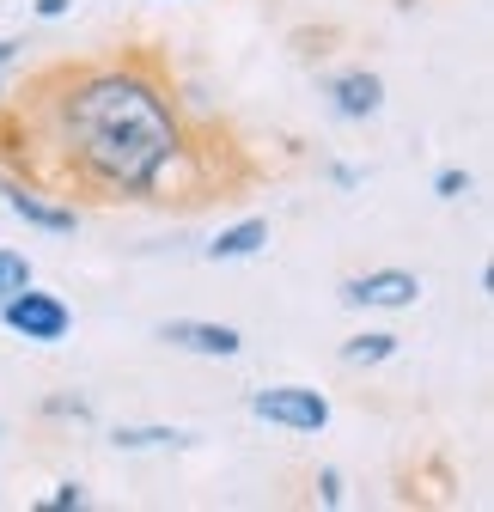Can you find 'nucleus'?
<instances>
[{"label":"nucleus","mask_w":494,"mask_h":512,"mask_svg":"<svg viewBox=\"0 0 494 512\" xmlns=\"http://www.w3.org/2000/svg\"><path fill=\"white\" fill-rule=\"evenodd\" d=\"M68 7H74V0H37V19H61Z\"/></svg>","instance_id":"obj_17"},{"label":"nucleus","mask_w":494,"mask_h":512,"mask_svg":"<svg viewBox=\"0 0 494 512\" xmlns=\"http://www.w3.org/2000/svg\"><path fill=\"white\" fill-rule=\"evenodd\" d=\"M19 287H31V256L13 250V244H0V305H7Z\"/></svg>","instance_id":"obj_11"},{"label":"nucleus","mask_w":494,"mask_h":512,"mask_svg":"<svg viewBox=\"0 0 494 512\" xmlns=\"http://www.w3.org/2000/svg\"><path fill=\"white\" fill-rule=\"evenodd\" d=\"M269 244V220H238V226H220L208 244H202V256H208V263H244V256H257Z\"/></svg>","instance_id":"obj_8"},{"label":"nucleus","mask_w":494,"mask_h":512,"mask_svg":"<svg viewBox=\"0 0 494 512\" xmlns=\"http://www.w3.org/2000/svg\"><path fill=\"white\" fill-rule=\"evenodd\" d=\"M0 324H7L13 336H25V342H37V348H55V342H68V330H74V305L61 293H43L31 281V287H19L7 305H0Z\"/></svg>","instance_id":"obj_2"},{"label":"nucleus","mask_w":494,"mask_h":512,"mask_svg":"<svg viewBox=\"0 0 494 512\" xmlns=\"http://www.w3.org/2000/svg\"><path fill=\"white\" fill-rule=\"evenodd\" d=\"M13 61H19V43H13V37H0V68H13Z\"/></svg>","instance_id":"obj_18"},{"label":"nucleus","mask_w":494,"mask_h":512,"mask_svg":"<svg viewBox=\"0 0 494 512\" xmlns=\"http://www.w3.org/2000/svg\"><path fill=\"white\" fill-rule=\"evenodd\" d=\"M324 92H330V104H336L342 122H366V116L385 110V80L373 68H342V74L324 80Z\"/></svg>","instance_id":"obj_6"},{"label":"nucleus","mask_w":494,"mask_h":512,"mask_svg":"<svg viewBox=\"0 0 494 512\" xmlns=\"http://www.w3.org/2000/svg\"><path fill=\"white\" fill-rule=\"evenodd\" d=\"M397 354V336L391 330H366V336H348L342 342V366H385Z\"/></svg>","instance_id":"obj_10"},{"label":"nucleus","mask_w":494,"mask_h":512,"mask_svg":"<svg viewBox=\"0 0 494 512\" xmlns=\"http://www.w3.org/2000/svg\"><path fill=\"white\" fill-rule=\"evenodd\" d=\"M421 299V281L409 275V269H366V275H354V281H342V305H366V311H403V305H415Z\"/></svg>","instance_id":"obj_5"},{"label":"nucleus","mask_w":494,"mask_h":512,"mask_svg":"<svg viewBox=\"0 0 494 512\" xmlns=\"http://www.w3.org/2000/svg\"><path fill=\"white\" fill-rule=\"evenodd\" d=\"M318 500L324 506H342V476L336 470H318Z\"/></svg>","instance_id":"obj_15"},{"label":"nucleus","mask_w":494,"mask_h":512,"mask_svg":"<svg viewBox=\"0 0 494 512\" xmlns=\"http://www.w3.org/2000/svg\"><path fill=\"white\" fill-rule=\"evenodd\" d=\"M49 512H86V488L80 482H55V494L43 500Z\"/></svg>","instance_id":"obj_13"},{"label":"nucleus","mask_w":494,"mask_h":512,"mask_svg":"<svg viewBox=\"0 0 494 512\" xmlns=\"http://www.w3.org/2000/svg\"><path fill=\"white\" fill-rule=\"evenodd\" d=\"M434 196H440V202H464V196H470V171L446 165V171L434 177Z\"/></svg>","instance_id":"obj_12"},{"label":"nucleus","mask_w":494,"mask_h":512,"mask_svg":"<svg viewBox=\"0 0 494 512\" xmlns=\"http://www.w3.org/2000/svg\"><path fill=\"white\" fill-rule=\"evenodd\" d=\"M0 196H7V208L25 220V226H37V232H55V238H68L74 226H80V214L74 208H61V202H49L43 189H25V183H7L0 189Z\"/></svg>","instance_id":"obj_7"},{"label":"nucleus","mask_w":494,"mask_h":512,"mask_svg":"<svg viewBox=\"0 0 494 512\" xmlns=\"http://www.w3.org/2000/svg\"><path fill=\"white\" fill-rule=\"evenodd\" d=\"M55 147L68 153L74 177L98 196H147L153 171L183 147L165 92L129 68L80 74L55 98Z\"/></svg>","instance_id":"obj_1"},{"label":"nucleus","mask_w":494,"mask_h":512,"mask_svg":"<svg viewBox=\"0 0 494 512\" xmlns=\"http://www.w3.org/2000/svg\"><path fill=\"white\" fill-rule=\"evenodd\" d=\"M43 415H61V421H92V403L86 397H49Z\"/></svg>","instance_id":"obj_14"},{"label":"nucleus","mask_w":494,"mask_h":512,"mask_svg":"<svg viewBox=\"0 0 494 512\" xmlns=\"http://www.w3.org/2000/svg\"><path fill=\"white\" fill-rule=\"evenodd\" d=\"M251 415L287 433H324L330 427V397L312 391V384H263L251 391Z\"/></svg>","instance_id":"obj_3"},{"label":"nucleus","mask_w":494,"mask_h":512,"mask_svg":"<svg viewBox=\"0 0 494 512\" xmlns=\"http://www.w3.org/2000/svg\"><path fill=\"white\" fill-rule=\"evenodd\" d=\"M330 183H336V189H360V171H354V165H330Z\"/></svg>","instance_id":"obj_16"},{"label":"nucleus","mask_w":494,"mask_h":512,"mask_svg":"<svg viewBox=\"0 0 494 512\" xmlns=\"http://www.w3.org/2000/svg\"><path fill=\"white\" fill-rule=\"evenodd\" d=\"M165 348H183V354H208V360H238L244 354V336L232 324H208V317H165L153 330Z\"/></svg>","instance_id":"obj_4"},{"label":"nucleus","mask_w":494,"mask_h":512,"mask_svg":"<svg viewBox=\"0 0 494 512\" xmlns=\"http://www.w3.org/2000/svg\"><path fill=\"white\" fill-rule=\"evenodd\" d=\"M110 445H116V452H165V445L177 452V445H190V433H183V427H116Z\"/></svg>","instance_id":"obj_9"}]
</instances>
